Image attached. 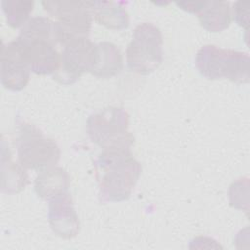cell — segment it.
Here are the masks:
<instances>
[{
	"label": "cell",
	"mask_w": 250,
	"mask_h": 250,
	"mask_svg": "<svg viewBox=\"0 0 250 250\" xmlns=\"http://www.w3.org/2000/svg\"><path fill=\"white\" fill-rule=\"evenodd\" d=\"M42 5L67 32L88 36L93 21L91 1L47 0L42 1Z\"/></svg>",
	"instance_id": "7"
},
{
	"label": "cell",
	"mask_w": 250,
	"mask_h": 250,
	"mask_svg": "<svg viewBox=\"0 0 250 250\" xmlns=\"http://www.w3.org/2000/svg\"><path fill=\"white\" fill-rule=\"evenodd\" d=\"M28 183V175L24 167L12 160L11 151L5 147L2 140L1 151V190L5 193H17Z\"/></svg>",
	"instance_id": "13"
},
{
	"label": "cell",
	"mask_w": 250,
	"mask_h": 250,
	"mask_svg": "<svg viewBox=\"0 0 250 250\" xmlns=\"http://www.w3.org/2000/svg\"><path fill=\"white\" fill-rule=\"evenodd\" d=\"M16 147L19 162L26 169L41 171L53 167L61 156L58 144L29 123L21 125Z\"/></svg>",
	"instance_id": "4"
},
{
	"label": "cell",
	"mask_w": 250,
	"mask_h": 250,
	"mask_svg": "<svg viewBox=\"0 0 250 250\" xmlns=\"http://www.w3.org/2000/svg\"><path fill=\"white\" fill-rule=\"evenodd\" d=\"M197 15L201 26L211 32L226 29L231 21V8L228 1H205Z\"/></svg>",
	"instance_id": "15"
},
{
	"label": "cell",
	"mask_w": 250,
	"mask_h": 250,
	"mask_svg": "<svg viewBox=\"0 0 250 250\" xmlns=\"http://www.w3.org/2000/svg\"><path fill=\"white\" fill-rule=\"evenodd\" d=\"M101 202L122 201L130 197L142 172L141 163L129 147L103 149L95 161Z\"/></svg>",
	"instance_id": "1"
},
{
	"label": "cell",
	"mask_w": 250,
	"mask_h": 250,
	"mask_svg": "<svg viewBox=\"0 0 250 250\" xmlns=\"http://www.w3.org/2000/svg\"><path fill=\"white\" fill-rule=\"evenodd\" d=\"M70 185L67 172L62 167H50L41 170L34 182L36 194L46 200L66 192Z\"/></svg>",
	"instance_id": "12"
},
{
	"label": "cell",
	"mask_w": 250,
	"mask_h": 250,
	"mask_svg": "<svg viewBox=\"0 0 250 250\" xmlns=\"http://www.w3.org/2000/svg\"><path fill=\"white\" fill-rule=\"evenodd\" d=\"M0 60L2 85L12 91H20L25 88L31 70L16 38L8 44H3Z\"/></svg>",
	"instance_id": "9"
},
{
	"label": "cell",
	"mask_w": 250,
	"mask_h": 250,
	"mask_svg": "<svg viewBox=\"0 0 250 250\" xmlns=\"http://www.w3.org/2000/svg\"><path fill=\"white\" fill-rule=\"evenodd\" d=\"M250 59L244 52L221 49L215 45L202 46L195 55V66L208 79L227 78L236 83H248Z\"/></svg>",
	"instance_id": "2"
},
{
	"label": "cell",
	"mask_w": 250,
	"mask_h": 250,
	"mask_svg": "<svg viewBox=\"0 0 250 250\" xmlns=\"http://www.w3.org/2000/svg\"><path fill=\"white\" fill-rule=\"evenodd\" d=\"M229 200L230 206L235 209L249 212V179L240 178L232 182L229 188Z\"/></svg>",
	"instance_id": "17"
},
{
	"label": "cell",
	"mask_w": 250,
	"mask_h": 250,
	"mask_svg": "<svg viewBox=\"0 0 250 250\" xmlns=\"http://www.w3.org/2000/svg\"><path fill=\"white\" fill-rule=\"evenodd\" d=\"M162 34L156 25L151 22L138 24L126 50L129 68L143 75L154 71L162 62Z\"/></svg>",
	"instance_id": "5"
},
{
	"label": "cell",
	"mask_w": 250,
	"mask_h": 250,
	"mask_svg": "<svg viewBox=\"0 0 250 250\" xmlns=\"http://www.w3.org/2000/svg\"><path fill=\"white\" fill-rule=\"evenodd\" d=\"M1 5L8 24L18 28L22 27L29 20L34 2L30 0H3Z\"/></svg>",
	"instance_id": "16"
},
{
	"label": "cell",
	"mask_w": 250,
	"mask_h": 250,
	"mask_svg": "<svg viewBox=\"0 0 250 250\" xmlns=\"http://www.w3.org/2000/svg\"><path fill=\"white\" fill-rule=\"evenodd\" d=\"M128 128L129 114L120 106H107L92 113L86 124L90 139L103 149L131 148L135 139Z\"/></svg>",
	"instance_id": "3"
},
{
	"label": "cell",
	"mask_w": 250,
	"mask_h": 250,
	"mask_svg": "<svg viewBox=\"0 0 250 250\" xmlns=\"http://www.w3.org/2000/svg\"><path fill=\"white\" fill-rule=\"evenodd\" d=\"M232 15L236 23L247 30L249 26V2H235L232 8Z\"/></svg>",
	"instance_id": "18"
},
{
	"label": "cell",
	"mask_w": 250,
	"mask_h": 250,
	"mask_svg": "<svg viewBox=\"0 0 250 250\" xmlns=\"http://www.w3.org/2000/svg\"><path fill=\"white\" fill-rule=\"evenodd\" d=\"M22 56L30 68L36 74H53L59 67L60 53L56 44L43 37H29L19 34L16 38Z\"/></svg>",
	"instance_id": "8"
},
{
	"label": "cell",
	"mask_w": 250,
	"mask_h": 250,
	"mask_svg": "<svg viewBox=\"0 0 250 250\" xmlns=\"http://www.w3.org/2000/svg\"><path fill=\"white\" fill-rule=\"evenodd\" d=\"M48 218L52 230L58 236L70 239L78 234L80 223L67 191L49 200Z\"/></svg>",
	"instance_id": "10"
},
{
	"label": "cell",
	"mask_w": 250,
	"mask_h": 250,
	"mask_svg": "<svg viewBox=\"0 0 250 250\" xmlns=\"http://www.w3.org/2000/svg\"><path fill=\"white\" fill-rule=\"evenodd\" d=\"M122 2L91 1V12L97 22L112 29H122L129 25V14Z\"/></svg>",
	"instance_id": "14"
},
{
	"label": "cell",
	"mask_w": 250,
	"mask_h": 250,
	"mask_svg": "<svg viewBox=\"0 0 250 250\" xmlns=\"http://www.w3.org/2000/svg\"><path fill=\"white\" fill-rule=\"evenodd\" d=\"M95 44L88 36H71L62 45L60 53V63L53 77L59 83H74L83 72L89 71Z\"/></svg>",
	"instance_id": "6"
},
{
	"label": "cell",
	"mask_w": 250,
	"mask_h": 250,
	"mask_svg": "<svg viewBox=\"0 0 250 250\" xmlns=\"http://www.w3.org/2000/svg\"><path fill=\"white\" fill-rule=\"evenodd\" d=\"M204 2L205 1H195V2L194 1H192V2L184 1V2H177V5L185 11L197 14L202 9Z\"/></svg>",
	"instance_id": "19"
},
{
	"label": "cell",
	"mask_w": 250,
	"mask_h": 250,
	"mask_svg": "<svg viewBox=\"0 0 250 250\" xmlns=\"http://www.w3.org/2000/svg\"><path fill=\"white\" fill-rule=\"evenodd\" d=\"M123 66L119 48L107 41L95 44L89 71L97 77L108 78L119 73Z\"/></svg>",
	"instance_id": "11"
}]
</instances>
